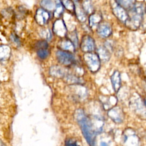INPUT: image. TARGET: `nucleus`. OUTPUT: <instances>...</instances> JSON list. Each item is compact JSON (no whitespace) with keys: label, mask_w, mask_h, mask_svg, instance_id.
Instances as JSON below:
<instances>
[{"label":"nucleus","mask_w":146,"mask_h":146,"mask_svg":"<svg viewBox=\"0 0 146 146\" xmlns=\"http://www.w3.org/2000/svg\"><path fill=\"white\" fill-rule=\"evenodd\" d=\"M75 117L79 124L83 134L90 145H94L96 131L91 120L86 116L83 110H78L75 112Z\"/></svg>","instance_id":"obj_1"},{"label":"nucleus","mask_w":146,"mask_h":146,"mask_svg":"<svg viewBox=\"0 0 146 146\" xmlns=\"http://www.w3.org/2000/svg\"><path fill=\"white\" fill-rule=\"evenodd\" d=\"M128 11L130 15H129V18L125 25L129 29L135 30L140 27L141 23L144 13V5L141 3L135 2Z\"/></svg>","instance_id":"obj_2"},{"label":"nucleus","mask_w":146,"mask_h":146,"mask_svg":"<svg viewBox=\"0 0 146 146\" xmlns=\"http://www.w3.org/2000/svg\"><path fill=\"white\" fill-rule=\"evenodd\" d=\"M88 69L92 72H97L100 67V59L98 54L92 52H86L83 56Z\"/></svg>","instance_id":"obj_3"},{"label":"nucleus","mask_w":146,"mask_h":146,"mask_svg":"<svg viewBox=\"0 0 146 146\" xmlns=\"http://www.w3.org/2000/svg\"><path fill=\"white\" fill-rule=\"evenodd\" d=\"M110 3L113 15L120 21L125 23L129 18V14L125 8L118 3L115 0H110Z\"/></svg>","instance_id":"obj_4"},{"label":"nucleus","mask_w":146,"mask_h":146,"mask_svg":"<svg viewBox=\"0 0 146 146\" xmlns=\"http://www.w3.org/2000/svg\"><path fill=\"white\" fill-rule=\"evenodd\" d=\"M56 56L58 62L64 66H69L75 63V57L73 54L68 51L58 50L56 52Z\"/></svg>","instance_id":"obj_5"},{"label":"nucleus","mask_w":146,"mask_h":146,"mask_svg":"<svg viewBox=\"0 0 146 146\" xmlns=\"http://www.w3.org/2000/svg\"><path fill=\"white\" fill-rule=\"evenodd\" d=\"M123 141L127 145H138L140 140L132 129L127 128L123 132Z\"/></svg>","instance_id":"obj_6"},{"label":"nucleus","mask_w":146,"mask_h":146,"mask_svg":"<svg viewBox=\"0 0 146 146\" xmlns=\"http://www.w3.org/2000/svg\"><path fill=\"white\" fill-rule=\"evenodd\" d=\"M50 18V14L48 10L40 7L36 10L35 19L40 26H44L47 23Z\"/></svg>","instance_id":"obj_7"},{"label":"nucleus","mask_w":146,"mask_h":146,"mask_svg":"<svg viewBox=\"0 0 146 146\" xmlns=\"http://www.w3.org/2000/svg\"><path fill=\"white\" fill-rule=\"evenodd\" d=\"M95 43L92 37L87 35L83 36L80 43V48L83 52H92L95 50Z\"/></svg>","instance_id":"obj_8"},{"label":"nucleus","mask_w":146,"mask_h":146,"mask_svg":"<svg viewBox=\"0 0 146 146\" xmlns=\"http://www.w3.org/2000/svg\"><path fill=\"white\" fill-rule=\"evenodd\" d=\"M108 116L115 123L117 124L122 123L124 119L123 111L118 106H115L111 108L108 112Z\"/></svg>","instance_id":"obj_9"},{"label":"nucleus","mask_w":146,"mask_h":146,"mask_svg":"<svg viewBox=\"0 0 146 146\" xmlns=\"http://www.w3.org/2000/svg\"><path fill=\"white\" fill-rule=\"evenodd\" d=\"M54 33L60 37H64L67 34V28L63 20L58 19L56 20L52 26Z\"/></svg>","instance_id":"obj_10"},{"label":"nucleus","mask_w":146,"mask_h":146,"mask_svg":"<svg viewBox=\"0 0 146 146\" xmlns=\"http://www.w3.org/2000/svg\"><path fill=\"white\" fill-rule=\"evenodd\" d=\"M96 31L100 37L106 38L111 35L112 30L111 25L108 23L101 22L96 28Z\"/></svg>","instance_id":"obj_11"},{"label":"nucleus","mask_w":146,"mask_h":146,"mask_svg":"<svg viewBox=\"0 0 146 146\" xmlns=\"http://www.w3.org/2000/svg\"><path fill=\"white\" fill-rule=\"evenodd\" d=\"M102 20L100 13L94 11L90 14L88 18L89 26L91 29H96Z\"/></svg>","instance_id":"obj_12"},{"label":"nucleus","mask_w":146,"mask_h":146,"mask_svg":"<svg viewBox=\"0 0 146 146\" xmlns=\"http://www.w3.org/2000/svg\"><path fill=\"white\" fill-rule=\"evenodd\" d=\"M75 14L76 16L77 19L80 22H84L87 19V13L83 9L82 6H80L79 3V1H75Z\"/></svg>","instance_id":"obj_13"},{"label":"nucleus","mask_w":146,"mask_h":146,"mask_svg":"<svg viewBox=\"0 0 146 146\" xmlns=\"http://www.w3.org/2000/svg\"><path fill=\"white\" fill-rule=\"evenodd\" d=\"M111 80L114 91L117 92L121 87L120 74L118 71L113 72L111 76Z\"/></svg>","instance_id":"obj_14"},{"label":"nucleus","mask_w":146,"mask_h":146,"mask_svg":"<svg viewBox=\"0 0 146 146\" xmlns=\"http://www.w3.org/2000/svg\"><path fill=\"white\" fill-rule=\"evenodd\" d=\"M50 74L56 78H63L67 75V72L64 68L59 66H53L50 68Z\"/></svg>","instance_id":"obj_15"},{"label":"nucleus","mask_w":146,"mask_h":146,"mask_svg":"<svg viewBox=\"0 0 146 146\" xmlns=\"http://www.w3.org/2000/svg\"><path fill=\"white\" fill-rule=\"evenodd\" d=\"M98 54L101 60L103 62L108 61L110 58V50L106 47H99L97 50Z\"/></svg>","instance_id":"obj_16"},{"label":"nucleus","mask_w":146,"mask_h":146,"mask_svg":"<svg viewBox=\"0 0 146 146\" xmlns=\"http://www.w3.org/2000/svg\"><path fill=\"white\" fill-rule=\"evenodd\" d=\"M59 46L62 50L68 51L70 52L74 51L75 47V46L74 45V44L69 39H66L63 40L60 42Z\"/></svg>","instance_id":"obj_17"},{"label":"nucleus","mask_w":146,"mask_h":146,"mask_svg":"<svg viewBox=\"0 0 146 146\" xmlns=\"http://www.w3.org/2000/svg\"><path fill=\"white\" fill-rule=\"evenodd\" d=\"M55 7L54 10V17L56 18H60L63 12L64 7L61 2V0H55Z\"/></svg>","instance_id":"obj_18"},{"label":"nucleus","mask_w":146,"mask_h":146,"mask_svg":"<svg viewBox=\"0 0 146 146\" xmlns=\"http://www.w3.org/2000/svg\"><path fill=\"white\" fill-rule=\"evenodd\" d=\"M40 5L42 8L48 11L54 10L55 7V2L53 0H41Z\"/></svg>","instance_id":"obj_19"},{"label":"nucleus","mask_w":146,"mask_h":146,"mask_svg":"<svg viewBox=\"0 0 146 146\" xmlns=\"http://www.w3.org/2000/svg\"><path fill=\"white\" fill-rule=\"evenodd\" d=\"M61 2L67 11L70 13H75V4L72 0H61Z\"/></svg>","instance_id":"obj_20"},{"label":"nucleus","mask_w":146,"mask_h":146,"mask_svg":"<svg viewBox=\"0 0 146 146\" xmlns=\"http://www.w3.org/2000/svg\"><path fill=\"white\" fill-rule=\"evenodd\" d=\"M10 48L6 45L1 46V60H7L10 55Z\"/></svg>","instance_id":"obj_21"},{"label":"nucleus","mask_w":146,"mask_h":146,"mask_svg":"<svg viewBox=\"0 0 146 146\" xmlns=\"http://www.w3.org/2000/svg\"><path fill=\"white\" fill-rule=\"evenodd\" d=\"M82 6L87 14H91L94 11V6L91 0H84Z\"/></svg>","instance_id":"obj_22"},{"label":"nucleus","mask_w":146,"mask_h":146,"mask_svg":"<svg viewBox=\"0 0 146 146\" xmlns=\"http://www.w3.org/2000/svg\"><path fill=\"white\" fill-rule=\"evenodd\" d=\"M36 54L38 56L42 59H44L46 58L49 55V51L47 48H40L37 50Z\"/></svg>","instance_id":"obj_23"},{"label":"nucleus","mask_w":146,"mask_h":146,"mask_svg":"<svg viewBox=\"0 0 146 146\" xmlns=\"http://www.w3.org/2000/svg\"><path fill=\"white\" fill-rule=\"evenodd\" d=\"M64 78H66V81L67 82L69 83H79L80 82V80L79 78L75 75H66Z\"/></svg>","instance_id":"obj_24"},{"label":"nucleus","mask_w":146,"mask_h":146,"mask_svg":"<svg viewBox=\"0 0 146 146\" xmlns=\"http://www.w3.org/2000/svg\"><path fill=\"white\" fill-rule=\"evenodd\" d=\"M35 47L37 50L40 48H47L48 47V44L46 40H40L36 43Z\"/></svg>","instance_id":"obj_25"},{"label":"nucleus","mask_w":146,"mask_h":146,"mask_svg":"<svg viewBox=\"0 0 146 146\" xmlns=\"http://www.w3.org/2000/svg\"><path fill=\"white\" fill-rule=\"evenodd\" d=\"M42 37H44V38L47 39H50L51 38V33L50 30L48 29H43L42 30Z\"/></svg>","instance_id":"obj_26"},{"label":"nucleus","mask_w":146,"mask_h":146,"mask_svg":"<svg viewBox=\"0 0 146 146\" xmlns=\"http://www.w3.org/2000/svg\"><path fill=\"white\" fill-rule=\"evenodd\" d=\"M69 39H70L72 42V43L74 44V45L76 46V44L77 43V35L75 31H74L70 34Z\"/></svg>","instance_id":"obj_27"},{"label":"nucleus","mask_w":146,"mask_h":146,"mask_svg":"<svg viewBox=\"0 0 146 146\" xmlns=\"http://www.w3.org/2000/svg\"><path fill=\"white\" fill-rule=\"evenodd\" d=\"M10 38H11V40H12V42L14 43H15L18 46L20 45V40H19V38L18 37L17 35H16L15 34H11V36H10Z\"/></svg>","instance_id":"obj_28"},{"label":"nucleus","mask_w":146,"mask_h":146,"mask_svg":"<svg viewBox=\"0 0 146 146\" xmlns=\"http://www.w3.org/2000/svg\"><path fill=\"white\" fill-rule=\"evenodd\" d=\"M65 145H77L78 144L73 139H68L65 141Z\"/></svg>","instance_id":"obj_29"},{"label":"nucleus","mask_w":146,"mask_h":146,"mask_svg":"<svg viewBox=\"0 0 146 146\" xmlns=\"http://www.w3.org/2000/svg\"><path fill=\"white\" fill-rule=\"evenodd\" d=\"M118 3H119L120 5H122L123 6H124V3H125V2L124 1V0H115Z\"/></svg>","instance_id":"obj_30"},{"label":"nucleus","mask_w":146,"mask_h":146,"mask_svg":"<svg viewBox=\"0 0 146 146\" xmlns=\"http://www.w3.org/2000/svg\"><path fill=\"white\" fill-rule=\"evenodd\" d=\"M100 145H107V144L106 143H103V142H102V143L100 144Z\"/></svg>","instance_id":"obj_31"},{"label":"nucleus","mask_w":146,"mask_h":146,"mask_svg":"<svg viewBox=\"0 0 146 146\" xmlns=\"http://www.w3.org/2000/svg\"><path fill=\"white\" fill-rule=\"evenodd\" d=\"M144 104H145V106H146V100H144Z\"/></svg>","instance_id":"obj_32"}]
</instances>
